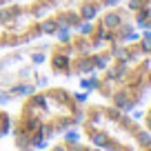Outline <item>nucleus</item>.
<instances>
[{
  "label": "nucleus",
  "instance_id": "obj_7",
  "mask_svg": "<svg viewBox=\"0 0 151 151\" xmlns=\"http://www.w3.org/2000/svg\"><path fill=\"white\" fill-rule=\"evenodd\" d=\"M40 151H102V149L93 147L91 142H78L73 138H62L53 145H47V149H40Z\"/></svg>",
  "mask_w": 151,
  "mask_h": 151
},
{
  "label": "nucleus",
  "instance_id": "obj_6",
  "mask_svg": "<svg viewBox=\"0 0 151 151\" xmlns=\"http://www.w3.org/2000/svg\"><path fill=\"white\" fill-rule=\"evenodd\" d=\"M127 9L131 11L136 27L151 33V0H127Z\"/></svg>",
  "mask_w": 151,
  "mask_h": 151
},
{
  "label": "nucleus",
  "instance_id": "obj_8",
  "mask_svg": "<svg viewBox=\"0 0 151 151\" xmlns=\"http://www.w3.org/2000/svg\"><path fill=\"white\" fill-rule=\"evenodd\" d=\"M11 131V113L0 107V138H5Z\"/></svg>",
  "mask_w": 151,
  "mask_h": 151
},
{
  "label": "nucleus",
  "instance_id": "obj_1",
  "mask_svg": "<svg viewBox=\"0 0 151 151\" xmlns=\"http://www.w3.org/2000/svg\"><path fill=\"white\" fill-rule=\"evenodd\" d=\"M136 20L127 5H113L102 9L87 27L76 29L71 36H62L47 49L49 73L56 78L91 76L107 67L111 56L122 42L136 38Z\"/></svg>",
  "mask_w": 151,
  "mask_h": 151
},
{
  "label": "nucleus",
  "instance_id": "obj_4",
  "mask_svg": "<svg viewBox=\"0 0 151 151\" xmlns=\"http://www.w3.org/2000/svg\"><path fill=\"white\" fill-rule=\"evenodd\" d=\"M87 142L102 151H151V133L129 111L102 102H89L78 122Z\"/></svg>",
  "mask_w": 151,
  "mask_h": 151
},
{
  "label": "nucleus",
  "instance_id": "obj_2",
  "mask_svg": "<svg viewBox=\"0 0 151 151\" xmlns=\"http://www.w3.org/2000/svg\"><path fill=\"white\" fill-rule=\"evenodd\" d=\"M85 96L60 85L31 89L11 118V142L16 151H40L60 133L78 127Z\"/></svg>",
  "mask_w": 151,
  "mask_h": 151
},
{
  "label": "nucleus",
  "instance_id": "obj_10",
  "mask_svg": "<svg viewBox=\"0 0 151 151\" xmlns=\"http://www.w3.org/2000/svg\"><path fill=\"white\" fill-rule=\"evenodd\" d=\"M11 2H18V0H0V7H5V5H11Z\"/></svg>",
  "mask_w": 151,
  "mask_h": 151
},
{
  "label": "nucleus",
  "instance_id": "obj_9",
  "mask_svg": "<svg viewBox=\"0 0 151 151\" xmlns=\"http://www.w3.org/2000/svg\"><path fill=\"white\" fill-rule=\"evenodd\" d=\"M142 124H145V129L151 133V100H149V104H147L145 113H142Z\"/></svg>",
  "mask_w": 151,
  "mask_h": 151
},
{
  "label": "nucleus",
  "instance_id": "obj_3",
  "mask_svg": "<svg viewBox=\"0 0 151 151\" xmlns=\"http://www.w3.org/2000/svg\"><path fill=\"white\" fill-rule=\"evenodd\" d=\"M91 89L122 111H133L142 104L151 91V33L120 45L98 78H93Z\"/></svg>",
  "mask_w": 151,
  "mask_h": 151
},
{
  "label": "nucleus",
  "instance_id": "obj_5",
  "mask_svg": "<svg viewBox=\"0 0 151 151\" xmlns=\"http://www.w3.org/2000/svg\"><path fill=\"white\" fill-rule=\"evenodd\" d=\"M120 0H29L24 11L42 27L45 36H67L69 29H80L107 7Z\"/></svg>",
  "mask_w": 151,
  "mask_h": 151
}]
</instances>
